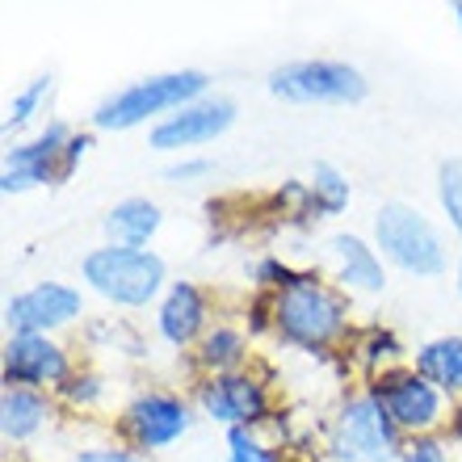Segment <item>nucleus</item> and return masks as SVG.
<instances>
[{
	"mask_svg": "<svg viewBox=\"0 0 462 462\" xmlns=\"http://www.w3.org/2000/svg\"><path fill=\"white\" fill-rule=\"evenodd\" d=\"M210 76L198 68H181V72H160V76H143L134 85L118 88L93 110V131H134V126H156L169 114L194 106L207 97Z\"/></svg>",
	"mask_w": 462,
	"mask_h": 462,
	"instance_id": "obj_2",
	"label": "nucleus"
},
{
	"mask_svg": "<svg viewBox=\"0 0 462 462\" xmlns=\"http://www.w3.org/2000/svg\"><path fill=\"white\" fill-rule=\"evenodd\" d=\"M160 223H164V215H160L156 202L134 194V198L114 202L101 227H106L110 244H122V248H147V240L160 231Z\"/></svg>",
	"mask_w": 462,
	"mask_h": 462,
	"instance_id": "obj_18",
	"label": "nucleus"
},
{
	"mask_svg": "<svg viewBox=\"0 0 462 462\" xmlns=\"http://www.w3.org/2000/svg\"><path fill=\"white\" fill-rule=\"evenodd\" d=\"M51 93H55V76H51V72L34 76L30 85L17 88V93L9 97V110H5V134H13V131H22V126H30L38 114L47 110Z\"/></svg>",
	"mask_w": 462,
	"mask_h": 462,
	"instance_id": "obj_21",
	"label": "nucleus"
},
{
	"mask_svg": "<svg viewBox=\"0 0 462 462\" xmlns=\"http://www.w3.org/2000/svg\"><path fill=\"white\" fill-rule=\"evenodd\" d=\"M101 391H106V383H101L97 374H88V370H85V374H72V378H68V383L60 387V395L68 403H80V408H88V403L101 400Z\"/></svg>",
	"mask_w": 462,
	"mask_h": 462,
	"instance_id": "obj_24",
	"label": "nucleus"
},
{
	"mask_svg": "<svg viewBox=\"0 0 462 462\" xmlns=\"http://www.w3.org/2000/svg\"><path fill=\"white\" fill-rule=\"evenodd\" d=\"M88 143H93L88 134H80V131L72 134V143H68V156H63V181H68V177L76 172V164H80V156L88 152Z\"/></svg>",
	"mask_w": 462,
	"mask_h": 462,
	"instance_id": "obj_28",
	"label": "nucleus"
},
{
	"mask_svg": "<svg viewBox=\"0 0 462 462\" xmlns=\"http://www.w3.org/2000/svg\"><path fill=\"white\" fill-rule=\"evenodd\" d=\"M248 362V337L231 324H215V328L198 341V365L207 370V378L215 374H236Z\"/></svg>",
	"mask_w": 462,
	"mask_h": 462,
	"instance_id": "obj_19",
	"label": "nucleus"
},
{
	"mask_svg": "<svg viewBox=\"0 0 462 462\" xmlns=\"http://www.w3.org/2000/svg\"><path fill=\"white\" fill-rule=\"evenodd\" d=\"M269 93L291 106H357L370 85L345 60H291L269 72Z\"/></svg>",
	"mask_w": 462,
	"mask_h": 462,
	"instance_id": "obj_6",
	"label": "nucleus"
},
{
	"mask_svg": "<svg viewBox=\"0 0 462 462\" xmlns=\"http://www.w3.org/2000/svg\"><path fill=\"white\" fill-rule=\"evenodd\" d=\"M454 22H458V30H462V5H454Z\"/></svg>",
	"mask_w": 462,
	"mask_h": 462,
	"instance_id": "obj_30",
	"label": "nucleus"
},
{
	"mask_svg": "<svg viewBox=\"0 0 462 462\" xmlns=\"http://www.w3.org/2000/svg\"><path fill=\"white\" fill-rule=\"evenodd\" d=\"M198 412L231 429H253L269 416V387L248 370H236V374H215L198 387Z\"/></svg>",
	"mask_w": 462,
	"mask_h": 462,
	"instance_id": "obj_11",
	"label": "nucleus"
},
{
	"mask_svg": "<svg viewBox=\"0 0 462 462\" xmlns=\"http://www.w3.org/2000/svg\"><path fill=\"white\" fill-rule=\"evenodd\" d=\"M85 316V294L68 282H34L30 291L13 294L5 303V328L9 337L30 332V337H51L68 328L72 319Z\"/></svg>",
	"mask_w": 462,
	"mask_h": 462,
	"instance_id": "obj_10",
	"label": "nucleus"
},
{
	"mask_svg": "<svg viewBox=\"0 0 462 462\" xmlns=\"http://www.w3.org/2000/svg\"><path fill=\"white\" fill-rule=\"evenodd\" d=\"M0 374H5V387H30V391H60L68 378H72V362L63 345H55L51 337H30V332H17L5 341V357H0Z\"/></svg>",
	"mask_w": 462,
	"mask_h": 462,
	"instance_id": "obj_13",
	"label": "nucleus"
},
{
	"mask_svg": "<svg viewBox=\"0 0 462 462\" xmlns=\"http://www.w3.org/2000/svg\"><path fill=\"white\" fill-rule=\"evenodd\" d=\"M269 324L291 349H332L349 328V303L345 294L316 273H299L286 291L269 294Z\"/></svg>",
	"mask_w": 462,
	"mask_h": 462,
	"instance_id": "obj_1",
	"label": "nucleus"
},
{
	"mask_svg": "<svg viewBox=\"0 0 462 462\" xmlns=\"http://www.w3.org/2000/svg\"><path fill=\"white\" fill-rule=\"evenodd\" d=\"M72 462H143V454H134L131 446H88Z\"/></svg>",
	"mask_w": 462,
	"mask_h": 462,
	"instance_id": "obj_27",
	"label": "nucleus"
},
{
	"mask_svg": "<svg viewBox=\"0 0 462 462\" xmlns=\"http://www.w3.org/2000/svg\"><path fill=\"white\" fill-rule=\"evenodd\" d=\"M207 316H210L207 294L198 291L194 282H169V291H164V299L156 307V328L172 349H189L210 332Z\"/></svg>",
	"mask_w": 462,
	"mask_h": 462,
	"instance_id": "obj_15",
	"label": "nucleus"
},
{
	"mask_svg": "<svg viewBox=\"0 0 462 462\" xmlns=\"http://www.w3.org/2000/svg\"><path fill=\"white\" fill-rule=\"evenodd\" d=\"M370 395L383 412L391 416V425L403 438H429L438 433L450 416H446V395H441L429 378H420L412 365H391L383 374L370 378Z\"/></svg>",
	"mask_w": 462,
	"mask_h": 462,
	"instance_id": "obj_7",
	"label": "nucleus"
},
{
	"mask_svg": "<svg viewBox=\"0 0 462 462\" xmlns=\"http://www.w3.org/2000/svg\"><path fill=\"white\" fill-rule=\"evenodd\" d=\"M345 207H349V177L332 160H316L311 164V181H307V215L332 219Z\"/></svg>",
	"mask_w": 462,
	"mask_h": 462,
	"instance_id": "obj_20",
	"label": "nucleus"
},
{
	"mask_svg": "<svg viewBox=\"0 0 462 462\" xmlns=\"http://www.w3.org/2000/svg\"><path fill=\"white\" fill-rule=\"evenodd\" d=\"M194 425V408L172 395V391H147L139 400L126 403L118 429L126 446L134 454H152V450H169L172 441H181Z\"/></svg>",
	"mask_w": 462,
	"mask_h": 462,
	"instance_id": "obj_9",
	"label": "nucleus"
},
{
	"mask_svg": "<svg viewBox=\"0 0 462 462\" xmlns=\"http://www.w3.org/2000/svg\"><path fill=\"white\" fill-rule=\"evenodd\" d=\"M210 172H215V164H210L207 156H181L164 169V177H169V181H202Z\"/></svg>",
	"mask_w": 462,
	"mask_h": 462,
	"instance_id": "obj_26",
	"label": "nucleus"
},
{
	"mask_svg": "<svg viewBox=\"0 0 462 462\" xmlns=\"http://www.w3.org/2000/svg\"><path fill=\"white\" fill-rule=\"evenodd\" d=\"M231 122H236V101L210 97L207 93L202 101L169 114V118L156 122V126H147V143L156 147V152H169V156H185V152L207 147V143H215L219 134H227Z\"/></svg>",
	"mask_w": 462,
	"mask_h": 462,
	"instance_id": "obj_12",
	"label": "nucleus"
},
{
	"mask_svg": "<svg viewBox=\"0 0 462 462\" xmlns=\"http://www.w3.org/2000/svg\"><path fill=\"white\" fill-rule=\"evenodd\" d=\"M412 370L420 378H429L441 395L462 400V332L450 337H433L412 353Z\"/></svg>",
	"mask_w": 462,
	"mask_h": 462,
	"instance_id": "obj_16",
	"label": "nucleus"
},
{
	"mask_svg": "<svg viewBox=\"0 0 462 462\" xmlns=\"http://www.w3.org/2000/svg\"><path fill=\"white\" fill-rule=\"evenodd\" d=\"M438 202L454 236L462 240V156H446L438 164Z\"/></svg>",
	"mask_w": 462,
	"mask_h": 462,
	"instance_id": "obj_22",
	"label": "nucleus"
},
{
	"mask_svg": "<svg viewBox=\"0 0 462 462\" xmlns=\"http://www.w3.org/2000/svg\"><path fill=\"white\" fill-rule=\"evenodd\" d=\"M450 438H454V441H458V446H462V400H458V403H454V408H450Z\"/></svg>",
	"mask_w": 462,
	"mask_h": 462,
	"instance_id": "obj_29",
	"label": "nucleus"
},
{
	"mask_svg": "<svg viewBox=\"0 0 462 462\" xmlns=\"http://www.w3.org/2000/svg\"><path fill=\"white\" fill-rule=\"evenodd\" d=\"M403 433L391 425V416L374 403L370 391L349 395L328 429V458L332 462H400Z\"/></svg>",
	"mask_w": 462,
	"mask_h": 462,
	"instance_id": "obj_5",
	"label": "nucleus"
},
{
	"mask_svg": "<svg viewBox=\"0 0 462 462\" xmlns=\"http://www.w3.org/2000/svg\"><path fill=\"white\" fill-rule=\"evenodd\" d=\"M227 462H282L273 446L256 438L253 429H231L227 433Z\"/></svg>",
	"mask_w": 462,
	"mask_h": 462,
	"instance_id": "obj_23",
	"label": "nucleus"
},
{
	"mask_svg": "<svg viewBox=\"0 0 462 462\" xmlns=\"http://www.w3.org/2000/svg\"><path fill=\"white\" fill-rule=\"evenodd\" d=\"M72 126L68 122H47L34 139L25 143H13L5 152V169H0V189L5 194H30L38 185L63 181V156H68V143H72Z\"/></svg>",
	"mask_w": 462,
	"mask_h": 462,
	"instance_id": "obj_8",
	"label": "nucleus"
},
{
	"mask_svg": "<svg viewBox=\"0 0 462 462\" xmlns=\"http://www.w3.org/2000/svg\"><path fill=\"white\" fill-rule=\"evenodd\" d=\"M80 278L93 294L114 307H147L169 291V265L152 248L101 244L80 261Z\"/></svg>",
	"mask_w": 462,
	"mask_h": 462,
	"instance_id": "obj_3",
	"label": "nucleus"
},
{
	"mask_svg": "<svg viewBox=\"0 0 462 462\" xmlns=\"http://www.w3.org/2000/svg\"><path fill=\"white\" fill-rule=\"evenodd\" d=\"M374 248L383 261L416 278L446 273V240L438 223L408 202H383L374 210Z\"/></svg>",
	"mask_w": 462,
	"mask_h": 462,
	"instance_id": "obj_4",
	"label": "nucleus"
},
{
	"mask_svg": "<svg viewBox=\"0 0 462 462\" xmlns=\"http://www.w3.org/2000/svg\"><path fill=\"white\" fill-rule=\"evenodd\" d=\"M458 294H462V256H458Z\"/></svg>",
	"mask_w": 462,
	"mask_h": 462,
	"instance_id": "obj_31",
	"label": "nucleus"
},
{
	"mask_svg": "<svg viewBox=\"0 0 462 462\" xmlns=\"http://www.w3.org/2000/svg\"><path fill=\"white\" fill-rule=\"evenodd\" d=\"M324 248H328L332 278L341 282V291H349V294L387 291V269H383V256H378L374 244H365L353 231H337V236H328Z\"/></svg>",
	"mask_w": 462,
	"mask_h": 462,
	"instance_id": "obj_14",
	"label": "nucleus"
},
{
	"mask_svg": "<svg viewBox=\"0 0 462 462\" xmlns=\"http://www.w3.org/2000/svg\"><path fill=\"white\" fill-rule=\"evenodd\" d=\"M51 420V400L30 387H5L0 395V433L9 446H25Z\"/></svg>",
	"mask_w": 462,
	"mask_h": 462,
	"instance_id": "obj_17",
	"label": "nucleus"
},
{
	"mask_svg": "<svg viewBox=\"0 0 462 462\" xmlns=\"http://www.w3.org/2000/svg\"><path fill=\"white\" fill-rule=\"evenodd\" d=\"M400 462H450V450H446V441H441L438 433H429V438H408L403 441Z\"/></svg>",
	"mask_w": 462,
	"mask_h": 462,
	"instance_id": "obj_25",
	"label": "nucleus"
}]
</instances>
